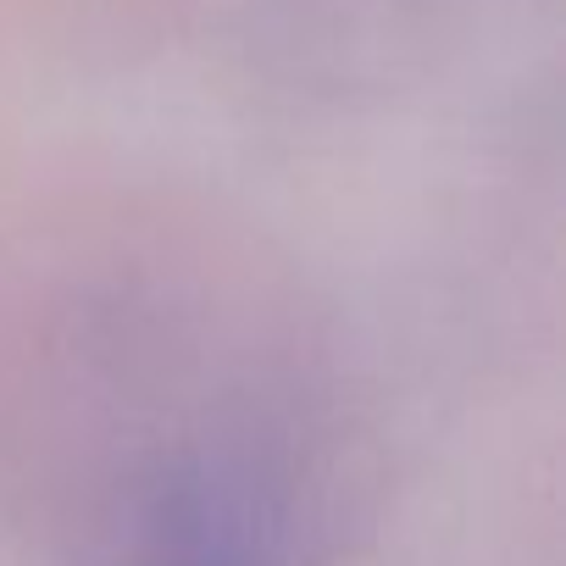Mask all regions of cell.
<instances>
[{
	"mask_svg": "<svg viewBox=\"0 0 566 566\" xmlns=\"http://www.w3.org/2000/svg\"><path fill=\"white\" fill-rule=\"evenodd\" d=\"M323 483L295 433L217 422L161 439L112 489L90 566H312Z\"/></svg>",
	"mask_w": 566,
	"mask_h": 566,
	"instance_id": "cell-1",
	"label": "cell"
}]
</instances>
